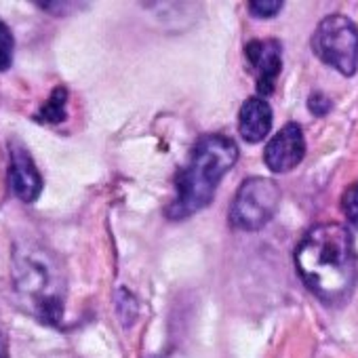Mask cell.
I'll return each mask as SVG.
<instances>
[{
  "instance_id": "1",
  "label": "cell",
  "mask_w": 358,
  "mask_h": 358,
  "mask_svg": "<svg viewBox=\"0 0 358 358\" xmlns=\"http://www.w3.org/2000/svg\"><path fill=\"white\" fill-rule=\"evenodd\" d=\"M295 266L310 291L322 301L337 303L345 299L358 276L350 230L339 224L314 226L295 251Z\"/></svg>"
},
{
  "instance_id": "2",
  "label": "cell",
  "mask_w": 358,
  "mask_h": 358,
  "mask_svg": "<svg viewBox=\"0 0 358 358\" xmlns=\"http://www.w3.org/2000/svg\"><path fill=\"white\" fill-rule=\"evenodd\" d=\"M238 158L236 143L226 135L203 137L188 160V164L177 175V196L169 205L166 215L171 220H184L205 209L222 182V177L234 166Z\"/></svg>"
},
{
  "instance_id": "3",
  "label": "cell",
  "mask_w": 358,
  "mask_h": 358,
  "mask_svg": "<svg viewBox=\"0 0 358 358\" xmlns=\"http://www.w3.org/2000/svg\"><path fill=\"white\" fill-rule=\"evenodd\" d=\"M13 282L17 293L30 301L41 320L55 324L64 314V278L53 255L34 243L13 249Z\"/></svg>"
},
{
  "instance_id": "4",
  "label": "cell",
  "mask_w": 358,
  "mask_h": 358,
  "mask_svg": "<svg viewBox=\"0 0 358 358\" xmlns=\"http://www.w3.org/2000/svg\"><path fill=\"white\" fill-rule=\"evenodd\" d=\"M314 53L343 76H352L358 68V28L343 15L322 20L312 36Z\"/></svg>"
},
{
  "instance_id": "5",
  "label": "cell",
  "mask_w": 358,
  "mask_h": 358,
  "mask_svg": "<svg viewBox=\"0 0 358 358\" xmlns=\"http://www.w3.org/2000/svg\"><path fill=\"white\" fill-rule=\"evenodd\" d=\"M280 205V188L268 177H247L230 207V224L238 230H259Z\"/></svg>"
},
{
  "instance_id": "6",
  "label": "cell",
  "mask_w": 358,
  "mask_h": 358,
  "mask_svg": "<svg viewBox=\"0 0 358 358\" xmlns=\"http://www.w3.org/2000/svg\"><path fill=\"white\" fill-rule=\"evenodd\" d=\"M9 186L24 203H34L45 186L32 154L15 141L9 143Z\"/></svg>"
},
{
  "instance_id": "7",
  "label": "cell",
  "mask_w": 358,
  "mask_h": 358,
  "mask_svg": "<svg viewBox=\"0 0 358 358\" xmlns=\"http://www.w3.org/2000/svg\"><path fill=\"white\" fill-rule=\"evenodd\" d=\"M306 156L303 131L297 122L285 124L266 145L264 158L272 173H287L295 169Z\"/></svg>"
},
{
  "instance_id": "8",
  "label": "cell",
  "mask_w": 358,
  "mask_h": 358,
  "mask_svg": "<svg viewBox=\"0 0 358 358\" xmlns=\"http://www.w3.org/2000/svg\"><path fill=\"white\" fill-rule=\"evenodd\" d=\"M245 55L249 64L257 70V91L259 95H272L276 78L280 74V45L278 41H253L247 45Z\"/></svg>"
},
{
  "instance_id": "9",
  "label": "cell",
  "mask_w": 358,
  "mask_h": 358,
  "mask_svg": "<svg viewBox=\"0 0 358 358\" xmlns=\"http://www.w3.org/2000/svg\"><path fill=\"white\" fill-rule=\"evenodd\" d=\"M272 127V108L262 97H251L243 103L238 112V131L241 137L249 143L262 141Z\"/></svg>"
},
{
  "instance_id": "10",
  "label": "cell",
  "mask_w": 358,
  "mask_h": 358,
  "mask_svg": "<svg viewBox=\"0 0 358 358\" xmlns=\"http://www.w3.org/2000/svg\"><path fill=\"white\" fill-rule=\"evenodd\" d=\"M66 106H68V89L66 87H57L51 97L45 101V106L41 108L38 120L49 122V124H59L66 120Z\"/></svg>"
},
{
  "instance_id": "11",
  "label": "cell",
  "mask_w": 358,
  "mask_h": 358,
  "mask_svg": "<svg viewBox=\"0 0 358 358\" xmlns=\"http://www.w3.org/2000/svg\"><path fill=\"white\" fill-rule=\"evenodd\" d=\"M13 51H15V38H13L11 30H9V26L0 20V72L11 68Z\"/></svg>"
},
{
  "instance_id": "12",
  "label": "cell",
  "mask_w": 358,
  "mask_h": 358,
  "mask_svg": "<svg viewBox=\"0 0 358 358\" xmlns=\"http://www.w3.org/2000/svg\"><path fill=\"white\" fill-rule=\"evenodd\" d=\"M341 209H343L345 217L350 220V224H352L354 228H358V182L352 184V186L343 192Z\"/></svg>"
},
{
  "instance_id": "13",
  "label": "cell",
  "mask_w": 358,
  "mask_h": 358,
  "mask_svg": "<svg viewBox=\"0 0 358 358\" xmlns=\"http://www.w3.org/2000/svg\"><path fill=\"white\" fill-rule=\"evenodd\" d=\"M249 9H251V13L255 17L268 20V17L278 15V11L282 9V3H278V0H274V3H270V0H266V3H262V0H255V3H249Z\"/></svg>"
},
{
  "instance_id": "14",
  "label": "cell",
  "mask_w": 358,
  "mask_h": 358,
  "mask_svg": "<svg viewBox=\"0 0 358 358\" xmlns=\"http://www.w3.org/2000/svg\"><path fill=\"white\" fill-rule=\"evenodd\" d=\"M308 108H310V112H314L316 116H324V114L333 108V103H331V99H329L327 95H322V93H312L310 99H308Z\"/></svg>"
},
{
  "instance_id": "15",
  "label": "cell",
  "mask_w": 358,
  "mask_h": 358,
  "mask_svg": "<svg viewBox=\"0 0 358 358\" xmlns=\"http://www.w3.org/2000/svg\"><path fill=\"white\" fill-rule=\"evenodd\" d=\"M0 358H9V356H7V343H5L3 333H0Z\"/></svg>"
}]
</instances>
